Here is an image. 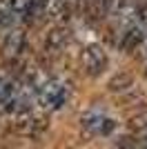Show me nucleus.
Here are the masks:
<instances>
[{"label": "nucleus", "instance_id": "1", "mask_svg": "<svg viewBox=\"0 0 147 149\" xmlns=\"http://www.w3.org/2000/svg\"><path fill=\"white\" fill-rule=\"evenodd\" d=\"M69 93H71V82L65 78H51L38 87V105L45 113L58 111L67 105Z\"/></svg>", "mask_w": 147, "mask_h": 149}, {"label": "nucleus", "instance_id": "2", "mask_svg": "<svg viewBox=\"0 0 147 149\" xmlns=\"http://www.w3.org/2000/svg\"><path fill=\"white\" fill-rule=\"evenodd\" d=\"M11 127H13V131H16L18 136L38 138V136H43L45 131H47L49 120H47V116H45V111L36 113V111H31V109H22V111L16 113Z\"/></svg>", "mask_w": 147, "mask_h": 149}, {"label": "nucleus", "instance_id": "3", "mask_svg": "<svg viewBox=\"0 0 147 149\" xmlns=\"http://www.w3.org/2000/svg\"><path fill=\"white\" fill-rule=\"evenodd\" d=\"M107 65H109V58H107V51H105L103 45L94 42V45H87L80 51V69L89 78H98L100 74H105Z\"/></svg>", "mask_w": 147, "mask_h": 149}, {"label": "nucleus", "instance_id": "4", "mask_svg": "<svg viewBox=\"0 0 147 149\" xmlns=\"http://www.w3.org/2000/svg\"><path fill=\"white\" fill-rule=\"evenodd\" d=\"M80 129L87 136H111V131L116 129V120L107 118L103 109H87L80 116Z\"/></svg>", "mask_w": 147, "mask_h": 149}, {"label": "nucleus", "instance_id": "5", "mask_svg": "<svg viewBox=\"0 0 147 149\" xmlns=\"http://www.w3.org/2000/svg\"><path fill=\"white\" fill-rule=\"evenodd\" d=\"M24 45H27V33L24 29L16 27L2 38V45H0V58L5 62H16L24 51Z\"/></svg>", "mask_w": 147, "mask_h": 149}, {"label": "nucleus", "instance_id": "6", "mask_svg": "<svg viewBox=\"0 0 147 149\" xmlns=\"http://www.w3.org/2000/svg\"><path fill=\"white\" fill-rule=\"evenodd\" d=\"M69 29L62 22H56L51 29L47 31V36H45V51H47L49 56H58L62 51L67 49L69 45Z\"/></svg>", "mask_w": 147, "mask_h": 149}, {"label": "nucleus", "instance_id": "7", "mask_svg": "<svg viewBox=\"0 0 147 149\" xmlns=\"http://www.w3.org/2000/svg\"><path fill=\"white\" fill-rule=\"evenodd\" d=\"M134 87H136V82H134V76L129 74V71H118L107 82V91L109 93H127Z\"/></svg>", "mask_w": 147, "mask_h": 149}, {"label": "nucleus", "instance_id": "8", "mask_svg": "<svg viewBox=\"0 0 147 149\" xmlns=\"http://www.w3.org/2000/svg\"><path fill=\"white\" fill-rule=\"evenodd\" d=\"M143 40H145V29H143V25H132V27L125 29V33H123L120 49L125 51V54H129V51H134Z\"/></svg>", "mask_w": 147, "mask_h": 149}, {"label": "nucleus", "instance_id": "9", "mask_svg": "<svg viewBox=\"0 0 147 149\" xmlns=\"http://www.w3.org/2000/svg\"><path fill=\"white\" fill-rule=\"evenodd\" d=\"M54 22H65L71 16V0H49L47 11Z\"/></svg>", "mask_w": 147, "mask_h": 149}, {"label": "nucleus", "instance_id": "10", "mask_svg": "<svg viewBox=\"0 0 147 149\" xmlns=\"http://www.w3.org/2000/svg\"><path fill=\"white\" fill-rule=\"evenodd\" d=\"M47 5H49V0H31L29 7H27V11H24V16H22V20H27L29 25H34V22L47 11Z\"/></svg>", "mask_w": 147, "mask_h": 149}, {"label": "nucleus", "instance_id": "11", "mask_svg": "<svg viewBox=\"0 0 147 149\" xmlns=\"http://www.w3.org/2000/svg\"><path fill=\"white\" fill-rule=\"evenodd\" d=\"M129 129L134 131V134H143V129L147 127V109L145 111H138V113H134L132 118H129Z\"/></svg>", "mask_w": 147, "mask_h": 149}, {"label": "nucleus", "instance_id": "12", "mask_svg": "<svg viewBox=\"0 0 147 149\" xmlns=\"http://www.w3.org/2000/svg\"><path fill=\"white\" fill-rule=\"evenodd\" d=\"M7 80H11V74H9L7 69H0V89L7 85Z\"/></svg>", "mask_w": 147, "mask_h": 149}]
</instances>
